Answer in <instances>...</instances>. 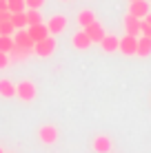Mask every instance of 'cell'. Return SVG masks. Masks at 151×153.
I'll return each mask as SVG.
<instances>
[{
    "mask_svg": "<svg viewBox=\"0 0 151 153\" xmlns=\"http://www.w3.org/2000/svg\"><path fill=\"white\" fill-rule=\"evenodd\" d=\"M129 13L142 20L144 16L149 13V2H147V0H133V2H131V7H129Z\"/></svg>",
    "mask_w": 151,
    "mask_h": 153,
    "instance_id": "cell-9",
    "label": "cell"
},
{
    "mask_svg": "<svg viewBox=\"0 0 151 153\" xmlns=\"http://www.w3.org/2000/svg\"><path fill=\"white\" fill-rule=\"evenodd\" d=\"M71 45L76 47V49H89L91 47V40H89V36L85 33V29L82 31H78V33H74V38H71Z\"/></svg>",
    "mask_w": 151,
    "mask_h": 153,
    "instance_id": "cell-12",
    "label": "cell"
},
{
    "mask_svg": "<svg viewBox=\"0 0 151 153\" xmlns=\"http://www.w3.org/2000/svg\"><path fill=\"white\" fill-rule=\"evenodd\" d=\"M7 9L11 13H18V11H25L27 4H25V0H7Z\"/></svg>",
    "mask_w": 151,
    "mask_h": 153,
    "instance_id": "cell-20",
    "label": "cell"
},
{
    "mask_svg": "<svg viewBox=\"0 0 151 153\" xmlns=\"http://www.w3.org/2000/svg\"><path fill=\"white\" fill-rule=\"evenodd\" d=\"M78 22H80V27H89L91 22H96V13L91 11V9H82L80 13H78Z\"/></svg>",
    "mask_w": 151,
    "mask_h": 153,
    "instance_id": "cell-16",
    "label": "cell"
},
{
    "mask_svg": "<svg viewBox=\"0 0 151 153\" xmlns=\"http://www.w3.org/2000/svg\"><path fill=\"white\" fill-rule=\"evenodd\" d=\"M11 38H13V45L22 47V49H33V40H31L27 29H16Z\"/></svg>",
    "mask_w": 151,
    "mask_h": 153,
    "instance_id": "cell-5",
    "label": "cell"
},
{
    "mask_svg": "<svg viewBox=\"0 0 151 153\" xmlns=\"http://www.w3.org/2000/svg\"><path fill=\"white\" fill-rule=\"evenodd\" d=\"M25 16H27V25H40L42 22L40 9H25Z\"/></svg>",
    "mask_w": 151,
    "mask_h": 153,
    "instance_id": "cell-18",
    "label": "cell"
},
{
    "mask_svg": "<svg viewBox=\"0 0 151 153\" xmlns=\"http://www.w3.org/2000/svg\"><path fill=\"white\" fill-rule=\"evenodd\" d=\"M140 33L147 36V38H151V25H147L144 20H140Z\"/></svg>",
    "mask_w": 151,
    "mask_h": 153,
    "instance_id": "cell-24",
    "label": "cell"
},
{
    "mask_svg": "<svg viewBox=\"0 0 151 153\" xmlns=\"http://www.w3.org/2000/svg\"><path fill=\"white\" fill-rule=\"evenodd\" d=\"M11 25H13L16 29H25V27H29V25H27V16H25V11L11 13Z\"/></svg>",
    "mask_w": 151,
    "mask_h": 153,
    "instance_id": "cell-19",
    "label": "cell"
},
{
    "mask_svg": "<svg viewBox=\"0 0 151 153\" xmlns=\"http://www.w3.org/2000/svg\"><path fill=\"white\" fill-rule=\"evenodd\" d=\"M129 2H133V0H129Z\"/></svg>",
    "mask_w": 151,
    "mask_h": 153,
    "instance_id": "cell-29",
    "label": "cell"
},
{
    "mask_svg": "<svg viewBox=\"0 0 151 153\" xmlns=\"http://www.w3.org/2000/svg\"><path fill=\"white\" fill-rule=\"evenodd\" d=\"M85 33L89 36L91 42H100L102 38H105V29H102L100 22H91L89 27H85Z\"/></svg>",
    "mask_w": 151,
    "mask_h": 153,
    "instance_id": "cell-10",
    "label": "cell"
},
{
    "mask_svg": "<svg viewBox=\"0 0 151 153\" xmlns=\"http://www.w3.org/2000/svg\"><path fill=\"white\" fill-rule=\"evenodd\" d=\"M25 4H27V9H40L45 4V0H25Z\"/></svg>",
    "mask_w": 151,
    "mask_h": 153,
    "instance_id": "cell-23",
    "label": "cell"
},
{
    "mask_svg": "<svg viewBox=\"0 0 151 153\" xmlns=\"http://www.w3.org/2000/svg\"><path fill=\"white\" fill-rule=\"evenodd\" d=\"M62 2H67V0H62Z\"/></svg>",
    "mask_w": 151,
    "mask_h": 153,
    "instance_id": "cell-30",
    "label": "cell"
},
{
    "mask_svg": "<svg viewBox=\"0 0 151 153\" xmlns=\"http://www.w3.org/2000/svg\"><path fill=\"white\" fill-rule=\"evenodd\" d=\"M0 96L2 98H13L16 96V84L11 80H0Z\"/></svg>",
    "mask_w": 151,
    "mask_h": 153,
    "instance_id": "cell-17",
    "label": "cell"
},
{
    "mask_svg": "<svg viewBox=\"0 0 151 153\" xmlns=\"http://www.w3.org/2000/svg\"><path fill=\"white\" fill-rule=\"evenodd\" d=\"M58 129H56L54 124H42L38 129V138H40V142H42V144H56V142H58Z\"/></svg>",
    "mask_w": 151,
    "mask_h": 153,
    "instance_id": "cell-3",
    "label": "cell"
},
{
    "mask_svg": "<svg viewBox=\"0 0 151 153\" xmlns=\"http://www.w3.org/2000/svg\"><path fill=\"white\" fill-rule=\"evenodd\" d=\"M54 51H56V38L47 36V38L33 42V49H31V53H36V56H40V58H49Z\"/></svg>",
    "mask_w": 151,
    "mask_h": 153,
    "instance_id": "cell-1",
    "label": "cell"
},
{
    "mask_svg": "<svg viewBox=\"0 0 151 153\" xmlns=\"http://www.w3.org/2000/svg\"><path fill=\"white\" fill-rule=\"evenodd\" d=\"M0 153H2V149H0Z\"/></svg>",
    "mask_w": 151,
    "mask_h": 153,
    "instance_id": "cell-31",
    "label": "cell"
},
{
    "mask_svg": "<svg viewBox=\"0 0 151 153\" xmlns=\"http://www.w3.org/2000/svg\"><path fill=\"white\" fill-rule=\"evenodd\" d=\"M142 20H144V22H147V25H151V11H149L147 16H144V18H142Z\"/></svg>",
    "mask_w": 151,
    "mask_h": 153,
    "instance_id": "cell-28",
    "label": "cell"
},
{
    "mask_svg": "<svg viewBox=\"0 0 151 153\" xmlns=\"http://www.w3.org/2000/svg\"><path fill=\"white\" fill-rule=\"evenodd\" d=\"M122 27H124V33H129V36H140V18L127 13V16H124V20H122Z\"/></svg>",
    "mask_w": 151,
    "mask_h": 153,
    "instance_id": "cell-7",
    "label": "cell"
},
{
    "mask_svg": "<svg viewBox=\"0 0 151 153\" xmlns=\"http://www.w3.org/2000/svg\"><path fill=\"white\" fill-rule=\"evenodd\" d=\"M136 56H140V58H147V56H151V38H147V36H142V38H138Z\"/></svg>",
    "mask_w": 151,
    "mask_h": 153,
    "instance_id": "cell-13",
    "label": "cell"
},
{
    "mask_svg": "<svg viewBox=\"0 0 151 153\" xmlns=\"http://www.w3.org/2000/svg\"><path fill=\"white\" fill-rule=\"evenodd\" d=\"M91 146H93V151L96 153H111V140H109V135H96L91 142Z\"/></svg>",
    "mask_w": 151,
    "mask_h": 153,
    "instance_id": "cell-8",
    "label": "cell"
},
{
    "mask_svg": "<svg viewBox=\"0 0 151 153\" xmlns=\"http://www.w3.org/2000/svg\"><path fill=\"white\" fill-rule=\"evenodd\" d=\"M16 27L11 25V20H7V22H0V33L2 36H13Z\"/></svg>",
    "mask_w": 151,
    "mask_h": 153,
    "instance_id": "cell-22",
    "label": "cell"
},
{
    "mask_svg": "<svg viewBox=\"0 0 151 153\" xmlns=\"http://www.w3.org/2000/svg\"><path fill=\"white\" fill-rule=\"evenodd\" d=\"M65 27H67V18L65 16H51V20H49V25H47V29H49V36H58V33H62L65 31Z\"/></svg>",
    "mask_w": 151,
    "mask_h": 153,
    "instance_id": "cell-6",
    "label": "cell"
},
{
    "mask_svg": "<svg viewBox=\"0 0 151 153\" xmlns=\"http://www.w3.org/2000/svg\"><path fill=\"white\" fill-rule=\"evenodd\" d=\"M31 53V49H22V47H18V45H13L11 47V51H9V60H16V62H22V60H27Z\"/></svg>",
    "mask_w": 151,
    "mask_h": 153,
    "instance_id": "cell-15",
    "label": "cell"
},
{
    "mask_svg": "<svg viewBox=\"0 0 151 153\" xmlns=\"http://www.w3.org/2000/svg\"><path fill=\"white\" fill-rule=\"evenodd\" d=\"M7 9V0H0V11H4Z\"/></svg>",
    "mask_w": 151,
    "mask_h": 153,
    "instance_id": "cell-27",
    "label": "cell"
},
{
    "mask_svg": "<svg viewBox=\"0 0 151 153\" xmlns=\"http://www.w3.org/2000/svg\"><path fill=\"white\" fill-rule=\"evenodd\" d=\"M136 47H138V36L124 33V38H120V42H118V51H122L124 56H136Z\"/></svg>",
    "mask_w": 151,
    "mask_h": 153,
    "instance_id": "cell-4",
    "label": "cell"
},
{
    "mask_svg": "<svg viewBox=\"0 0 151 153\" xmlns=\"http://www.w3.org/2000/svg\"><path fill=\"white\" fill-rule=\"evenodd\" d=\"M118 42H120V38L105 33V38L100 40V47H102V51H107V53H113V51H118Z\"/></svg>",
    "mask_w": 151,
    "mask_h": 153,
    "instance_id": "cell-14",
    "label": "cell"
},
{
    "mask_svg": "<svg viewBox=\"0 0 151 153\" xmlns=\"http://www.w3.org/2000/svg\"><path fill=\"white\" fill-rule=\"evenodd\" d=\"M36 93H38V89H36V84L31 80H22V82L16 84V96L20 100H25V102H31L36 98Z\"/></svg>",
    "mask_w": 151,
    "mask_h": 153,
    "instance_id": "cell-2",
    "label": "cell"
},
{
    "mask_svg": "<svg viewBox=\"0 0 151 153\" xmlns=\"http://www.w3.org/2000/svg\"><path fill=\"white\" fill-rule=\"evenodd\" d=\"M9 62H11V60H9V53H4V51H0V69H4V67H7Z\"/></svg>",
    "mask_w": 151,
    "mask_h": 153,
    "instance_id": "cell-25",
    "label": "cell"
},
{
    "mask_svg": "<svg viewBox=\"0 0 151 153\" xmlns=\"http://www.w3.org/2000/svg\"><path fill=\"white\" fill-rule=\"evenodd\" d=\"M29 36H31V40L33 42H38V40H42V38H47L49 36V29H47V25H29Z\"/></svg>",
    "mask_w": 151,
    "mask_h": 153,
    "instance_id": "cell-11",
    "label": "cell"
},
{
    "mask_svg": "<svg viewBox=\"0 0 151 153\" xmlns=\"http://www.w3.org/2000/svg\"><path fill=\"white\" fill-rule=\"evenodd\" d=\"M11 47H13V38H11V36H2V33H0V51L9 53Z\"/></svg>",
    "mask_w": 151,
    "mask_h": 153,
    "instance_id": "cell-21",
    "label": "cell"
},
{
    "mask_svg": "<svg viewBox=\"0 0 151 153\" xmlns=\"http://www.w3.org/2000/svg\"><path fill=\"white\" fill-rule=\"evenodd\" d=\"M7 20H11V11L4 9V11H0V22H7Z\"/></svg>",
    "mask_w": 151,
    "mask_h": 153,
    "instance_id": "cell-26",
    "label": "cell"
}]
</instances>
